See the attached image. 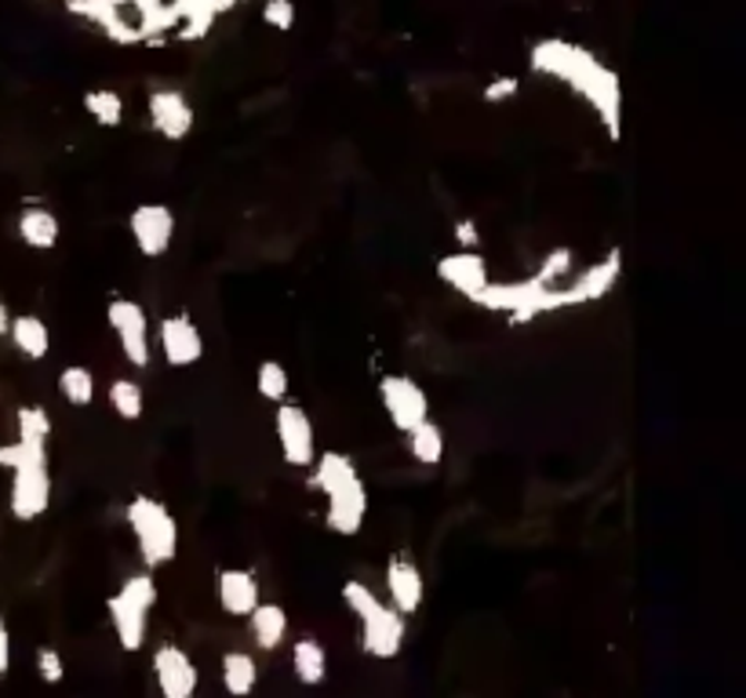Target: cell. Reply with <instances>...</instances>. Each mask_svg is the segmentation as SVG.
I'll return each instance as SVG.
<instances>
[{"mask_svg": "<svg viewBox=\"0 0 746 698\" xmlns=\"http://www.w3.org/2000/svg\"><path fill=\"white\" fill-rule=\"evenodd\" d=\"M437 281L448 284L452 292H460L463 299H474L492 276L481 252H452L437 259Z\"/></svg>", "mask_w": 746, "mask_h": 698, "instance_id": "2e32d148", "label": "cell"}, {"mask_svg": "<svg viewBox=\"0 0 746 698\" xmlns=\"http://www.w3.org/2000/svg\"><path fill=\"white\" fill-rule=\"evenodd\" d=\"M8 669H11V634L8 626L0 623V680L8 677Z\"/></svg>", "mask_w": 746, "mask_h": 698, "instance_id": "74e56055", "label": "cell"}, {"mask_svg": "<svg viewBox=\"0 0 746 698\" xmlns=\"http://www.w3.org/2000/svg\"><path fill=\"white\" fill-rule=\"evenodd\" d=\"M572 262H575L572 247H554V252L543 255L540 270H535L532 276H535V281H543L546 287H561V284H565V276L572 273Z\"/></svg>", "mask_w": 746, "mask_h": 698, "instance_id": "4dcf8cb0", "label": "cell"}, {"mask_svg": "<svg viewBox=\"0 0 746 698\" xmlns=\"http://www.w3.org/2000/svg\"><path fill=\"white\" fill-rule=\"evenodd\" d=\"M153 680L161 698H193L201 684L198 662L179 648V644H161L153 651Z\"/></svg>", "mask_w": 746, "mask_h": 698, "instance_id": "30bf717a", "label": "cell"}, {"mask_svg": "<svg viewBox=\"0 0 746 698\" xmlns=\"http://www.w3.org/2000/svg\"><path fill=\"white\" fill-rule=\"evenodd\" d=\"M110 404L124 423H139L142 412H147V393H142V386L135 378H113L110 382Z\"/></svg>", "mask_w": 746, "mask_h": 698, "instance_id": "4316f807", "label": "cell"}, {"mask_svg": "<svg viewBox=\"0 0 746 698\" xmlns=\"http://www.w3.org/2000/svg\"><path fill=\"white\" fill-rule=\"evenodd\" d=\"M386 597H390V608L401 611L404 618L423 608L426 586H423V571L415 568V560L409 557L386 560Z\"/></svg>", "mask_w": 746, "mask_h": 698, "instance_id": "9a60e30c", "label": "cell"}, {"mask_svg": "<svg viewBox=\"0 0 746 698\" xmlns=\"http://www.w3.org/2000/svg\"><path fill=\"white\" fill-rule=\"evenodd\" d=\"M343 600H346V608L357 615V623L383 608V597H379L369 583H357V578H350V583L343 586Z\"/></svg>", "mask_w": 746, "mask_h": 698, "instance_id": "d6a6232c", "label": "cell"}, {"mask_svg": "<svg viewBox=\"0 0 746 698\" xmlns=\"http://www.w3.org/2000/svg\"><path fill=\"white\" fill-rule=\"evenodd\" d=\"M517 77H495V81L484 84V102H506L517 95Z\"/></svg>", "mask_w": 746, "mask_h": 698, "instance_id": "d590c367", "label": "cell"}, {"mask_svg": "<svg viewBox=\"0 0 746 698\" xmlns=\"http://www.w3.org/2000/svg\"><path fill=\"white\" fill-rule=\"evenodd\" d=\"M37 677L44 684H59L67 677V662H62V655L56 648H37Z\"/></svg>", "mask_w": 746, "mask_h": 698, "instance_id": "e575fe53", "label": "cell"}, {"mask_svg": "<svg viewBox=\"0 0 746 698\" xmlns=\"http://www.w3.org/2000/svg\"><path fill=\"white\" fill-rule=\"evenodd\" d=\"M8 338L16 342V350L26 361H44L48 357L51 335H48V324L37 317V313H19V317H11Z\"/></svg>", "mask_w": 746, "mask_h": 698, "instance_id": "44dd1931", "label": "cell"}, {"mask_svg": "<svg viewBox=\"0 0 746 698\" xmlns=\"http://www.w3.org/2000/svg\"><path fill=\"white\" fill-rule=\"evenodd\" d=\"M107 324L121 338L124 361L135 367H150V317L135 299H113L107 306Z\"/></svg>", "mask_w": 746, "mask_h": 698, "instance_id": "8992f818", "label": "cell"}, {"mask_svg": "<svg viewBox=\"0 0 746 698\" xmlns=\"http://www.w3.org/2000/svg\"><path fill=\"white\" fill-rule=\"evenodd\" d=\"M623 276V252L619 247H612V252L594 262V266H586L579 276H575L572 284H561V292H565V306H583V302H597L605 299L615 284H619Z\"/></svg>", "mask_w": 746, "mask_h": 698, "instance_id": "4fadbf2b", "label": "cell"}, {"mask_svg": "<svg viewBox=\"0 0 746 698\" xmlns=\"http://www.w3.org/2000/svg\"><path fill=\"white\" fill-rule=\"evenodd\" d=\"M84 110H88L91 121L102 124V128H121V121H124V99L117 95L113 88L88 91V95H84Z\"/></svg>", "mask_w": 746, "mask_h": 698, "instance_id": "83f0119b", "label": "cell"}, {"mask_svg": "<svg viewBox=\"0 0 746 698\" xmlns=\"http://www.w3.org/2000/svg\"><path fill=\"white\" fill-rule=\"evenodd\" d=\"M37 463H48V444H26V441L0 444V466L4 469H22Z\"/></svg>", "mask_w": 746, "mask_h": 698, "instance_id": "1f68e13d", "label": "cell"}, {"mask_svg": "<svg viewBox=\"0 0 746 698\" xmlns=\"http://www.w3.org/2000/svg\"><path fill=\"white\" fill-rule=\"evenodd\" d=\"M263 22L270 26V30L288 33L295 26V4H292V0H266V4H263Z\"/></svg>", "mask_w": 746, "mask_h": 698, "instance_id": "836d02e7", "label": "cell"}, {"mask_svg": "<svg viewBox=\"0 0 746 698\" xmlns=\"http://www.w3.org/2000/svg\"><path fill=\"white\" fill-rule=\"evenodd\" d=\"M11 517L30 524L37 517H44L51 506V469L48 463L11 469V495H8Z\"/></svg>", "mask_w": 746, "mask_h": 698, "instance_id": "9c48e42d", "label": "cell"}, {"mask_svg": "<svg viewBox=\"0 0 746 698\" xmlns=\"http://www.w3.org/2000/svg\"><path fill=\"white\" fill-rule=\"evenodd\" d=\"M59 233H62V226H59L56 212H48V208H37V204L22 208V215H19V241L26 247H33V252H51V247L59 244Z\"/></svg>", "mask_w": 746, "mask_h": 698, "instance_id": "ffe728a7", "label": "cell"}, {"mask_svg": "<svg viewBox=\"0 0 746 698\" xmlns=\"http://www.w3.org/2000/svg\"><path fill=\"white\" fill-rule=\"evenodd\" d=\"M128 233L142 259H161L172 252L175 241V212L168 204H139L128 215Z\"/></svg>", "mask_w": 746, "mask_h": 698, "instance_id": "ba28073f", "label": "cell"}, {"mask_svg": "<svg viewBox=\"0 0 746 698\" xmlns=\"http://www.w3.org/2000/svg\"><path fill=\"white\" fill-rule=\"evenodd\" d=\"M59 393H62V401L73 404V407L95 404V375H91V367H84V364L62 367V372H59Z\"/></svg>", "mask_w": 746, "mask_h": 698, "instance_id": "484cf974", "label": "cell"}, {"mask_svg": "<svg viewBox=\"0 0 746 698\" xmlns=\"http://www.w3.org/2000/svg\"><path fill=\"white\" fill-rule=\"evenodd\" d=\"M273 433H278V444L288 466H299V469L313 466V458H317V429H313L303 407L284 401L278 407V415H273Z\"/></svg>", "mask_w": 746, "mask_h": 698, "instance_id": "5b68a950", "label": "cell"}, {"mask_svg": "<svg viewBox=\"0 0 746 698\" xmlns=\"http://www.w3.org/2000/svg\"><path fill=\"white\" fill-rule=\"evenodd\" d=\"M157 342H161L164 364L168 367H190L204 357V335L201 327L193 324L186 313H175V317H164L157 327Z\"/></svg>", "mask_w": 746, "mask_h": 698, "instance_id": "7c38bea8", "label": "cell"}, {"mask_svg": "<svg viewBox=\"0 0 746 698\" xmlns=\"http://www.w3.org/2000/svg\"><path fill=\"white\" fill-rule=\"evenodd\" d=\"M215 600L222 604V611L233 615V618H248L259 600H263V593H259V578L244 568H222L215 575Z\"/></svg>", "mask_w": 746, "mask_h": 698, "instance_id": "e0dca14e", "label": "cell"}, {"mask_svg": "<svg viewBox=\"0 0 746 698\" xmlns=\"http://www.w3.org/2000/svg\"><path fill=\"white\" fill-rule=\"evenodd\" d=\"M248 626H252V640L259 651H273L281 648V640L288 637V611L281 604H266L259 600V608L248 615Z\"/></svg>", "mask_w": 746, "mask_h": 698, "instance_id": "7402d4cb", "label": "cell"}, {"mask_svg": "<svg viewBox=\"0 0 746 698\" xmlns=\"http://www.w3.org/2000/svg\"><path fill=\"white\" fill-rule=\"evenodd\" d=\"M255 390L259 397L270 404H284L288 401V367L281 361H263L255 372Z\"/></svg>", "mask_w": 746, "mask_h": 698, "instance_id": "f546056e", "label": "cell"}, {"mask_svg": "<svg viewBox=\"0 0 746 698\" xmlns=\"http://www.w3.org/2000/svg\"><path fill=\"white\" fill-rule=\"evenodd\" d=\"M532 70L554 77V81L568 84L572 91H579V95L594 107V113L601 117V124H605L612 142L623 135L619 77H615L608 65L594 55V51L550 37V41H540L532 48Z\"/></svg>", "mask_w": 746, "mask_h": 698, "instance_id": "6da1fadb", "label": "cell"}, {"mask_svg": "<svg viewBox=\"0 0 746 698\" xmlns=\"http://www.w3.org/2000/svg\"><path fill=\"white\" fill-rule=\"evenodd\" d=\"M67 8L73 16H81L88 22H95L102 33L117 44H139L135 22L124 19V4L121 0H67Z\"/></svg>", "mask_w": 746, "mask_h": 698, "instance_id": "ac0fdd59", "label": "cell"}, {"mask_svg": "<svg viewBox=\"0 0 746 698\" xmlns=\"http://www.w3.org/2000/svg\"><path fill=\"white\" fill-rule=\"evenodd\" d=\"M292 669L299 684H306V688H317L329 677V651H324V644L317 637H303L292 644Z\"/></svg>", "mask_w": 746, "mask_h": 698, "instance_id": "603a6c76", "label": "cell"}, {"mask_svg": "<svg viewBox=\"0 0 746 698\" xmlns=\"http://www.w3.org/2000/svg\"><path fill=\"white\" fill-rule=\"evenodd\" d=\"M150 124H153L157 135H164L172 142L186 139L190 128H193L190 99L182 95V91H175V88H157L150 95Z\"/></svg>", "mask_w": 746, "mask_h": 698, "instance_id": "5bb4252c", "label": "cell"}, {"mask_svg": "<svg viewBox=\"0 0 746 698\" xmlns=\"http://www.w3.org/2000/svg\"><path fill=\"white\" fill-rule=\"evenodd\" d=\"M124 520L132 528V538L139 546V557L147 564V571L172 564L179 553V524L175 513L168 509L161 498L153 495H135L124 509Z\"/></svg>", "mask_w": 746, "mask_h": 698, "instance_id": "3957f363", "label": "cell"}, {"mask_svg": "<svg viewBox=\"0 0 746 698\" xmlns=\"http://www.w3.org/2000/svg\"><path fill=\"white\" fill-rule=\"evenodd\" d=\"M379 401H383L390 426H394L397 433H409L412 426L423 423V418H430L426 390L409 375H386L383 382H379Z\"/></svg>", "mask_w": 746, "mask_h": 698, "instance_id": "52a82bcc", "label": "cell"}, {"mask_svg": "<svg viewBox=\"0 0 746 698\" xmlns=\"http://www.w3.org/2000/svg\"><path fill=\"white\" fill-rule=\"evenodd\" d=\"M452 233H455V244H460V252H477L481 233H477V222L474 219H460L452 226Z\"/></svg>", "mask_w": 746, "mask_h": 698, "instance_id": "8d00e7d4", "label": "cell"}, {"mask_svg": "<svg viewBox=\"0 0 746 698\" xmlns=\"http://www.w3.org/2000/svg\"><path fill=\"white\" fill-rule=\"evenodd\" d=\"M310 484L324 495V524H329V532L343 538L357 535L364 513H369V487H364L353 458L339 452H317Z\"/></svg>", "mask_w": 746, "mask_h": 698, "instance_id": "7a4b0ae2", "label": "cell"}, {"mask_svg": "<svg viewBox=\"0 0 746 698\" xmlns=\"http://www.w3.org/2000/svg\"><path fill=\"white\" fill-rule=\"evenodd\" d=\"M404 637H409V618L390 608V604H383L375 615L361 618V648L364 655L379 658V662L397 658L404 648Z\"/></svg>", "mask_w": 746, "mask_h": 698, "instance_id": "8fae6325", "label": "cell"}, {"mask_svg": "<svg viewBox=\"0 0 746 698\" xmlns=\"http://www.w3.org/2000/svg\"><path fill=\"white\" fill-rule=\"evenodd\" d=\"M16 426H19V437L16 441H26V444H48L51 437V415L44 412L41 404H26L16 412Z\"/></svg>", "mask_w": 746, "mask_h": 698, "instance_id": "f1b7e54d", "label": "cell"}, {"mask_svg": "<svg viewBox=\"0 0 746 698\" xmlns=\"http://www.w3.org/2000/svg\"><path fill=\"white\" fill-rule=\"evenodd\" d=\"M259 684V666L248 651H226L222 655V688L233 698H248Z\"/></svg>", "mask_w": 746, "mask_h": 698, "instance_id": "cb8c5ba5", "label": "cell"}, {"mask_svg": "<svg viewBox=\"0 0 746 698\" xmlns=\"http://www.w3.org/2000/svg\"><path fill=\"white\" fill-rule=\"evenodd\" d=\"M404 437H409V452L419 466H437L444 458V429L434 418H423V423L412 426Z\"/></svg>", "mask_w": 746, "mask_h": 698, "instance_id": "d4e9b609", "label": "cell"}, {"mask_svg": "<svg viewBox=\"0 0 746 698\" xmlns=\"http://www.w3.org/2000/svg\"><path fill=\"white\" fill-rule=\"evenodd\" d=\"M157 604V583L150 571L128 575L121 589L107 600L113 634L121 640L124 651H139L147 644V629H150V611Z\"/></svg>", "mask_w": 746, "mask_h": 698, "instance_id": "277c9868", "label": "cell"}, {"mask_svg": "<svg viewBox=\"0 0 746 698\" xmlns=\"http://www.w3.org/2000/svg\"><path fill=\"white\" fill-rule=\"evenodd\" d=\"M8 327H11V310L0 302V338H8Z\"/></svg>", "mask_w": 746, "mask_h": 698, "instance_id": "f35d334b", "label": "cell"}, {"mask_svg": "<svg viewBox=\"0 0 746 698\" xmlns=\"http://www.w3.org/2000/svg\"><path fill=\"white\" fill-rule=\"evenodd\" d=\"M233 4H238V0H172L179 16V37L182 41H201V37L212 30V22Z\"/></svg>", "mask_w": 746, "mask_h": 698, "instance_id": "d6986e66", "label": "cell"}]
</instances>
